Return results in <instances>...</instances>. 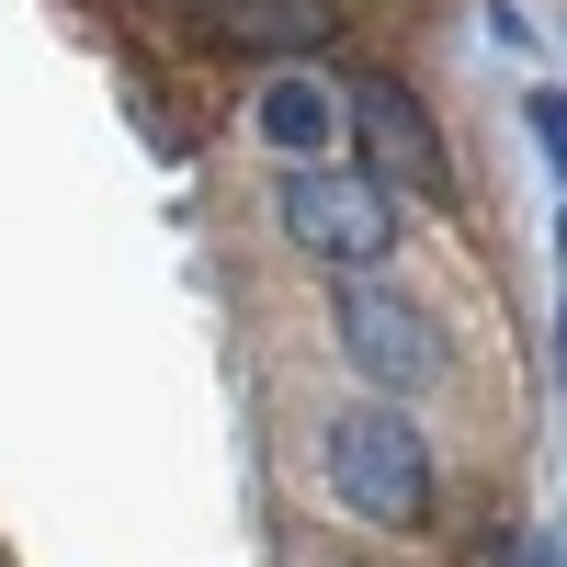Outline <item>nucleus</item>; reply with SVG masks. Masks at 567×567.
<instances>
[{
	"label": "nucleus",
	"mask_w": 567,
	"mask_h": 567,
	"mask_svg": "<svg viewBox=\"0 0 567 567\" xmlns=\"http://www.w3.org/2000/svg\"><path fill=\"white\" fill-rule=\"evenodd\" d=\"M318 477L363 534H420L432 523V443L398 398H352L318 420Z\"/></svg>",
	"instance_id": "obj_1"
},
{
	"label": "nucleus",
	"mask_w": 567,
	"mask_h": 567,
	"mask_svg": "<svg viewBox=\"0 0 567 567\" xmlns=\"http://www.w3.org/2000/svg\"><path fill=\"white\" fill-rule=\"evenodd\" d=\"M272 227H284V250L296 261H318V272H341V284H363L374 261L398 250V194L386 182H363V171H284L272 182Z\"/></svg>",
	"instance_id": "obj_2"
},
{
	"label": "nucleus",
	"mask_w": 567,
	"mask_h": 567,
	"mask_svg": "<svg viewBox=\"0 0 567 567\" xmlns=\"http://www.w3.org/2000/svg\"><path fill=\"white\" fill-rule=\"evenodd\" d=\"M329 341H341V363L363 374L374 398H432L443 374H454V341H443V318L409 296V284H341V307H329Z\"/></svg>",
	"instance_id": "obj_3"
},
{
	"label": "nucleus",
	"mask_w": 567,
	"mask_h": 567,
	"mask_svg": "<svg viewBox=\"0 0 567 567\" xmlns=\"http://www.w3.org/2000/svg\"><path fill=\"white\" fill-rule=\"evenodd\" d=\"M352 136H363V159L386 171V182H409L420 205H454L443 125H432V103H409V91H398L386 69H363V80H352Z\"/></svg>",
	"instance_id": "obj_4"
},
{
	"label": "nucleus",
	"mask_w": 567,
	"mask_h": 567,
	"mask_svg": "<svg viewBox=\"0 0 567 567\" xmlns=\"http://www.w3.org/2000/svg\"><path fill=\"white\" fill-rule=\"evenodd\" d=\"M250 125H261V148H272L284 171H318V148H329V125H341V114H329V91H318L307 69H272L261 103H250Z\"/></svg>",
	"instance_id": "obj_5"
},
{
	"label": "nucleus",
	"mask_w": 567,
	"mask_h": 567,
	"mask_svg": "<svg viewBox=\"0 0 567 567\" xmlns=\"http://www.w3.org/2000/svg\"><path fill=\"white\" fill-rule=\"evenodd\" d=\"M534 136L556 148V182H567V91H534Z\"/></svg>",
	"instance_id": "obj_6"
}]
</instances>
